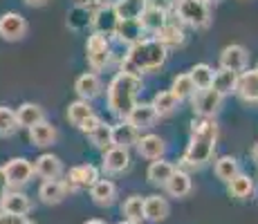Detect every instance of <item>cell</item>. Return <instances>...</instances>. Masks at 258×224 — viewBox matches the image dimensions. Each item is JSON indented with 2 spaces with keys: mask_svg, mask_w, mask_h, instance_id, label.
Returning <instances> with one entry per match:
<instances>
[{
  "mask_svg": "<svg viewBox=\"0 0 258 224\" xmlns=\"http://www.w3.org/2000/svg\"><path fill=\"white\" fill-rule=\"evenodd\" d=\"M103 171L106 173H123L128 166H131V155H128L126 148L119 146H110L106 153H103Z\"/></svg>",
  "mask_w": 258,
  "mask_h": 224,
  "instance_id": "ac0fdd59",
  "label": "cell"
},
{
  "mask_svg": "<svg viewBox=\"0 0 258 224\" xmlns=\"http://www.w3.org/2000/svg\"><path fill=\"white\" fill-rule=\"evenodd\" d=\"M77 7H86V9H97L101 5H106V0H74Z\"/></svg>",
  "mask_w": 258,
  "mask_h": 224,
  "instance_id": "f6af8a7d",
  "label": "cell"
},
{
  "mask_svg": "<svg viewBox=\"0 0 258 224\" xmlns=\"http://www.w3.org/2000/svg\"><path fill=\"white\" fill-rule=\"evenodd\" d=\"M29 208H32V202H29V197L25 195V193H21V191H9L7 197L3 200V206H0V211L12 213V215H16V217H25L29 213Z\"/></svg>",
  "mask_w": 258,
  "mask_h": 224,
  "instance_id": "ffe728a7",
  "label": "cell"
},
{
  "mask_svg": "<svg viewBox=\"0 0 258 224\" xmlns=\"http://www.w3.org/2000/svg\"><path fill=\"white\" fill-rule=\"evenodd\" d=\"M155 41L162 43L166 49H171V47H182L186 36H184V29L182 27H177V25H173V23H166L164 27L155 34Z\"/></svg>",
  "mask_w": 258,
  "mask_h": 224,
  "instance_id": "83f0119b",
  "label": "cell"
},
{
  "mask_svg": "<svg viewBox=\"0 0 258 224\" xmlns=\"http://www.w3.org/2000/svg\"><path fill=\"white\" fill-rule=\"evenodd\" d=\"M18 119H16V110L7 106H0V137H12L18 130Z\"/></svg>",
  "mask_w": 258,
  "mask_h": 224,
  "instance_id": "ab89813d",
  "label": "cell"
},
{
  "mask_svg": "<svg viewBox=\"0 0 258 224\" xmlns=\"http://www.w3.org/2000/svg\"><path fill=\"white\" fill-rule=\"evenodd\" d=\"M83 224H106L103 220H88V222H83Z\"/></svg>",
  "mask_w": 258,
  "mask_h": 224,
  "instance_id": "681fc988",
  "label": "cell"
},
{
  "mask_svg": "<svg viewBox=\"0 0 258 224\" xmlns=\"http://www.w3.org/2000/svg\"><path fill=\"white\" fill-rule=\"evenodd\" d=\"M164 188H166L168 195H173V197H186L193 188V182H191V177H188L186 171L175 168V173L171 175V179L166 182Z\"/></svg>",
  "mask_w": 258,
  "mask_h": 224,
  "instance_id": "603a6c76",
  "label": "cell"
},
{
  "mask_svg": "<svg viewBox=\"0 0 258 224\" xmlns=\"http://www.w3.org/2000/svg\"><path fill=\"white\" fill-rule=\"evenodd\" d=\"M110 38L101 36V34H90L86 43V58H88V65H90L94 72L103 69L110 63Z\"/></svg>",
  "mask_w": 258,
  "mask_h": 224,
  "instance_id": "5b68a950",
  "label": "cell"
},
{
  "mask_svg": "<svg viewBox=\"0 0 258 224\" xmlns=\"http://www.w3.org/2000/svg\"><path fill=\"white\" fill-rule=\"evenodd\" d=\"M151 106L155 108L157 117H168V114H173V112L177 110L180 101L175 99V94H173L171 90H162V92H157L155 97H153Z\"/></svg>",
  "mask_w": 258,
  "mask_h": 224,
  "instance_id": "4dcf8cb0",
  "label": "cell"
},
{
  "mask_svg": "<svg viewBox=\"0 0 258 224\" xmlns=\"http://www.w3.org/2000/svg\"><path fill=\"white\" fill-rule=\"evenodd\" d=\"M218 146V123L207 117H196L191 123V139L182 155V166L186 168H202L211 162Z\"/></svg>",
  "mask_w": 258,
  "mask_h": 224,
  "instance_id": "6da1fadb",
  "label": "cell"
},
{
  "mask_svg": "<svg viewBox=\"0 0 258 224\" xmlns=\"http://www.w3.org/2000/svg\"><path fill=\"white\" fill-rule=\"evenodd\" d=\"M220 94L216 92L213 88H207V90H196V94L191 97V106H193V112L198 117H207V119H213V114L220 110V103H222Z\"/></svg>",
  "mask_w": 258,
  "mask_h": 224,
  "instance_id": "ba28073f",
  "label": "cell"
},
{
  "mask_svg": "<svg viewBox=\"0 0 258 224\" xmlns=\"http://www.w3.org/2000/svg\"><path fill=\"white\" fill-rule=\"evenodd\" d=\"M119 224H137V222H128V220H123V222H119Z\"/></svg>",
  "mask_w": 258,
  "mask_h": 224,
  "instance_id": "f5cc1de1",
  "label": "cell"
},
{
  "mask_svg": "<svg viewBox=\"0 0 258 224\" xmlns=\"http://www.w3.org/2000/svg\"><path fill=\"white\" fill-rule=\"evenodd\" d=\"M18 224H34V222H29L27 217H21V222H18Z\"/></svg>",
  "mask_w": 258,
  "mask_h": 224,
  "instance_id": "f907efd6",
  "label": "cell"
},
{
  "mask_svg": "<svg viewBox=\"0 0 258 224\" xmlns=\"http://www.w3.org/2000/svg\"><path fill=\"white\" fill-rule=\"evenodd\" d=\"M213 171H216V177H218V179H222V182L229 184L231 179H234L238 173H240V168H238V159H236V157L225 155V157H220V159L216 162Z\"/></svg>",
  "mask_w": 258,
  "mask_h": 224,
  "instance_id": "d6a6232c",
  "label": "cell"
},
{
  "mask_svg": "<svg viewBox=\"0 0 258 224\" xmlns=\"http://www.w3.org/2000/svg\"><path fill=\"white\" fill-rule=\"evenodd\" d=\"M119 21H140L146 9V0H115L112 3Z\"/></svg>",
  "mask_w": 258,
  "mask_h": 224,
  "instance_id": "7402d4cb",
  "label": "cell"
},
{
  "mask_svg": "<svg viewBox=\"0 0 258 224\" xmlns=\"http://www.w3.org/2000/svg\"><path fill=\"white\" fill-rule=\"evenodd\" d=\"M205 3H207V5H211V3H220V0H205Z\"/></svg>",
  "mask_w": 258,
  "mask_h": 224,
  "instance_id": "816d5d0a",
  "label": "cell"
},
{
  "mask_svg": "<svg viewBox=\"0 0 258 224\" xmlns=\"http://www.w3.org/2000/svg\"><path fill=\"white\" fill-rule=\"evenodd\" d=\"M97 126H101V117H97V114H92V117H88L86 121H83L81 126H79V130H81V132H86V134H90V132H92Z\"/></svg>",
  "mask_w": 258,
  "mask_h": 224,
  "instance_id": "7bdbcfd3",
  "label": "cell"
},
{
  "mask_svg": "<svg viewBox=\"0 0 258 224\" xmlns=\"http://www.w3.org/2000/svg\"><path fill=\"white\" fill-rule=\"evenodd\" d=\"M29 141L38 148H47L56 141V128L47 121H41L36 123L34 128H29Z\"/></svg>",
  "mask_w": 258,
  "mask_h": 224,
  "instance_id": "f1b7e54d",
  "label": "cell"
},
{
  "mask_svg": "<svg viewBox=\"0 0 258 224\" xmlns=\"http://www.w3.org/2000/svg\"><path fill=\"white\" fill-rule=\"evenodd\" d=\"M188 77H191L196 90H207V88H211V83H213V69L207 65V63H198V65L188 72Z\"/></svg>",
  "mask_w": 258,
  "mask_h": 224,
  "instance_id": "74e56055",
  "label": "cell"
},
{
  "mask_svg": "<svg viewBox=\"0 0 258 224\" xmlns=\"http://www.w3.org/2000/svg\"><path fill=\"white\" fill-rule=\"evenodd\" d=\"M142 92V79L131 77V74L117 72L115 79L108 86V110L117 119L126 121L133 108L137 106V97Z\"/></svg>",
  "mask_w": 258,
  "mask_h": 224,
  "instance_id": "3957f363",
  "label": "cell"
},
{
  "mask_svg": "<svg viewBox=\"0 0 258 224\" xmlns=\"http://www.w3.org/2000/svg\"><path fill=\"white\" fill-rule=\"evenodd\" d=\"M146 7H151V9H160V12L168 14L171 9H175V0H146Z\"/></svg>",
  "mask_w": 258,
  "mask_h": 224,
  "instance_id": "b9f144b4",
  "label": "cell"
},
{
  "mask_svg": "<svg viewBox=\"0 0 258 224\" xmlns=\"http://www.w3.org/2000/svg\"><path fill=\"white\" fill-rule=\"evenodd\" d=\"M236 94L245 103H258V67L245 69V72L238 74Z\"/></svg>",
  "mask_w": 258,
  "mask_h": 224,
  "instance_id": "7c38bea8",
  "label": "cell"
},
{
  "mask_svg": "<svg viewBox=\"0 0 258 224\" xmlns=\"http://www.w3.org/2000/svg\"><path fill=\"white\" fill-rule=\"evenodd\" d=\"M135 146H137V153H140L144 159H151V162L162 159L166 153V143L160 134H144V137L137 139Z\"/></svg>",
  "mask_w": 258,
  "mask_h": 224,
  "instance_id": "e0dca14e",
  "label": "cell"
},
{
  "mask_svg": "<svg viewBox=\"0 0 258 224\" xmlns=\"http://www.w3.org/2000/svg\"><path fill=\"white\" fill-rule=\"evenodd\" d=\"M68 193H70V188H68V184L63 179H49V182H43L41 188H38V197L47 206L61 204L68 197Z\"/></svg>",
  "mask_w": 258,
  "mask_h": 224,
  "instance_id": "2e32d148",
  "label": "cell"
},
{
  "mask_svg": "<svg viewBox=\"0 0 258 224\" xmlns=\"http://www.w3.org/2000/svg\"><path fill=\"white\" fill-rule=\"evenodd\" d=\"M88 137H90V143L94 148H99V151L106 153L108 148L112 146V126H108V123L101 121V126L94 128Z\"/></svg>",
  "mask_w": 258,
  "mask_h": 224,
  "instance_id": "8d00e7d4",
  "label": "cell"
},
{
  "mask_svg": "<svg viewBox=\"0 0 258 224\" xmlns=\"http://www.w3.org/2000/svg\"><path fill=\"white\" fill-rule=\"evenodd\" d=\"M229 193L236 197V200H247V197L254 193V182H251V177L238 173V175L229 182Z\"/></svg>",
  "mask_w": 258,
  "mask_h": 224,
  "instance_id": "836d02e7",
  "label": "cell"
},
{
  "mask_svg": "<svg viewBox=\"0 0 258 224\" xmlns=\"http://www.w3.org/2000/svg\"><path fill=\"white\" fill-rule=\"evenodd\" d=\"M175 14L193 29H205L211 23V9L205 0H175Z\"/></svg>",
  "mask_w": 258,
  "mask_h": 224,
  "instance_id": "277c9868",
  "label": "cell"
},
{
  "mask_svg": "<svg viewBox=\"0 0 258 224\" xmlns=\"http://www.w3.org/2000/svg\"><path fill=\"white\" fill-rule=\"evenodd\" d=\"M18 222H21V217L12 215V213L0 211V224H18Z\"/></svg>",
  "mask_w": 258,
  "mask_h": 224,
  "instance_id": "bcb514c9",
  "label": "cell"
},
{
  "mask_svg": "<svg viewBox=\"0 0 258 224\" xmlns=\"http://www.w3.org/2000/svg\"><path fill=\"white\" fill-rule=\"evenodd\" d=\"M173 173H175V166H173L171 162L155 159V162H151V166H148L146 177H148V182L155 184V186H166V182L171 179Z\"/></svg>",
  "mask_w": 258,
  "mask_h": 224,
  "instance_id": "484cf974",
  "label": "cell"
},
{
  "mask_svg": "<svg viewBox=\"0 0 258 224\" xmlns=\"http://www.w3.org/2000/svg\"><path fill=\"white\" fill-rule=\"evenodd\" d=\"M101 90H103V83H101V79H99V74H94V72L81 74V77L77 79V83H74V92L79 94L81 101H88V103H90L92 99H97L99 94H101Z\"/></svg>",
  "mask_w": 258,
  "mask_h": 224,
  "instance_id": "9a60e30c",
  "label": "cell"
},
{
  "mask_svg": "<svg viewBox=\"0 0 258 224\" xmlns=\"http://www.w3.org/2000/svg\"><path fill=\"white\" fill-rule=\"evenodd\" d=\"M27 34V21L16 12H7L0 16V38L9 43L23 41Z\"/></svg>",
  "mask_w": 258,
  "mask_h": 224,
  "instance_id": "30bf717a",
  "label": "cell"
},
{
  "mask_svg": "<svg viewBox=\"0 0 258 224\" xmlns=\"http://www.w3.org/2000/svg\"><path fill=\"white\" fill-rule=\"evenodd\" d=\"M9 193V182H7V175H5L3 166H0V206H3V200L7 197Z\"/></svg>",
  "mask_w": 258,
  "mask_h": 224,
  "instance_id": "ee69618b",
  "label": "cell"
},
{
  "mask_svg": "<svg viewBox=\"0 0 258 224\" xmlns=\"http://www.w3.org/2000/svg\"><path fill=\"white\" fill-rule=\"evenodd\" d=\"M247 61H249V52L242 45H227L220 52V67L222 69H231V72H245Z\"/></svg>",
  "mask_w": 258,
  "mask_h": 224,
  "instance_id": "8fae6325",
  "label": "cell"
},
{
  "mask_svg": "<svg viewBox=\"0 0 258 224\" xmlns=\"http://www.w3.org/2000/svg\"><path fill=\"white\" fill-rule=\"evenodd\" d=\"M25 5H29V7H43V5H47V0H25Z\"/></svg>",
  "mask_w": 258,
  "mask_h": 224,
  "instance_id": "7dc6e473",
  "label": "cell"
},
{
  "mask_svg": "<svg viewBox=\"0 0 258 224\" xmlns=\"http://www.w3.org/2000/svg\"><path fill=\"white\" fill-rule=\"evenodd\" d=\"M166 23H168V21H166V14H164V12H160V9H151V7H146V9H144V14L140 16V25H142L144 34H146V32L157 34Z\"/></svg>",
  "mask_w": 258,
  "mask_h": 224,
  "instance_id": "1f68e13d",
  "label": "cell"
},
{
  "mask_svg": "<svg viewBox=\"0 0 258 224\" xmlns=\"http://www.w3.org/2000/svg\"><path fill=\"white\" fill-rule=\"evenodd\" d=\"M90 16L92 12L86 7H74L70 14H68V25H70L72 29H86L90 27Z\"/></svg>",
  "mask_w": 258,
  "mask_h": 224,
  "instance_id": "60d3db41",
  "label": "cell"
},
{
  "mask_svg": "<svg viewBox=\"0 0 258 224\" xmlns=\"http://www.w3.org/2000/svg\"><path fill=\"white\" fill-rule=\"evenodd\" d=\"M121 213H123V217H126L128 222H137V224H142V220H144V197H140V195H131L126 202H123Z\"/></svg>",
  "mask_w": 258,
  "mask_h": 224,
  "instance_id": "e575fe53",
  "label": "cell"
},
{
  "mask_svg": "<svg viewBox=\"0 0 258 224\" xmlns=\"http://www.w3.org/2000/svg\"><path fill=\"white\" fill-rule=\"evenodd\" d=\"M90 197L97 206H110L117 197V186L110 182V179H99V182L90 188Z\"/></svg>",
  "mask_w": 258,
  "mask_h": 224,
  "instance_id": "cb8c5ba5",
  "label": "cell"
},
{
  "mask_svg": "<svg viewBox=\"0 0 258 224\" xmlns=\"http://www.w3.org/2000/svg\"><path fill=\"white\" fill-rule=\"evenodd\" d=\"M68 184V188L72 191H81V188H92L94 184L99 182V171L92 164H79V166H72L70 173H68V179H63Z\"/></svg>",
  "mask_w": 258,
  "mask_h": 224,
  "instance_id": "9c48e42d",
  "label": "cell"
},
{
  "mask_svg": "<svg viewBox=\"0 0 258 224\" xmlns=\"http://www.w3.org/2000/svg\"><path fill=\"white\" fill-rule=\"evenodd\" d=\"M92 108H90V103L88 101H72L70 106H68V119H70V123H74V126H81L83 121H86L88 117H92Z\"/></svg>",
  "mask_w": 258,
  "mask_h": 224,
  "instance_id": "f35d334b",
  "label": "cell"
},
{
  "mask_svg": "<svg viewBox=\"0 0 258 224\" xmlns=\"http://www.w3.org/2000/svg\"><path fill=\"white\" fill-rule=\"evenodd\" d=\"M34 175H38L43 182L58 179L63 175V162L56 155H52V153H43V155L34 162Z\"/></svg>",
  "mask_w": 258,
  "mask_h": 224,
  "instance_id": "4fadbf2b",
  "label": "cell"
},
{
  "mask_svg": "<svg viewBox=\"0 0 258 224\" xmlns=\"http://www.w3.org/2000/svg\"><path fill=\"white\" fill-rule=\"evenodd\" d=\"M171 213V206L162 195L144 197V220L148 222H164Z\"/></svg>",
  "mask_w": 258,
  "mask_h": 224,
  "instance_id": "d6986e66",
  "label": "cell"
},
{
  "mask_svg": "<svg viewBox=\"0 0 258 224\" xmlns=\"http://www.w3.org/2000/svg\"><path fill=\"white\" fill-rule=\"evenodd\" d=\"M3 171H5V175H7L9 188H14V191H16V188L25 186V184L32 179L34 164L29 162V159H25V157H14V159H9V162L5 164Z\"/></svg>",
  "mask_w": 258,
  "mask_h": 224,
  "instance_id": "8992f818",
  "label": "cell"
},
{
  "mask_svg": "<svg viewBox=\"0 0 258 224\" xmlns=\"http://www.w3.org/2000/svg\"><path fill=\"white\" fill-rule=\"evenodd\" d=\"M166 56H168V49L162 43H157L155 38H142L140 43L128 47V54L121 61V69L119 72L142 79L144 72H153V69H160L164 65Z\"/></svg>",
  "mask_w": 258,
  "mask_h": 224,
  "instance_id": "7a4b0ae2",
  "label": "cell"
},
{
  "mask_svg": "<svg viewBox=\"0 0 258 224\" xmlns=\"http://www.w3.org/2000/svg\"><path fill=\"white\" fill-rule=\"evenodd\" d=\"M16 119H18V126L29 130V128H34L36 123L45 121V112H43V108L36 106V103H23L16 110Z\"/></svg>",
  "mask_w": 258,
  "mask_h": 224,
  "instance_id": "4316f807",
  "label": "cell"
},
{
  "mask_svg": "<svg viewBox=\"0 0 258 224\" xmlns=\"http://www.w3.org/2000/svg\"><path fill=\"white\" fill-rule=\"evenodd\" d=\"M140 139V132L131 126L128 121H119L117 126H112V146H119V148H131L137 143Z\"/></svg>",
  "mask_w": 258,
  "mask_h": 224,
  "instance_id": "d4e9b609",
  "label": "cell"
},
{
  "mask_svg": "<svg viewBox=\"0 0 258 224\" xmlns=\"http://www.w3.org/2000/svg\"><path fill=\"white\" fill-rule=\"evenodd\" d=\"M119 25V18H117V12L112 5H101L92 12L90 16V27H92V34H101V36H108L110 38L115 34Z\"/></svg>",
  "mask_w": 258,
  "mask_h": 224,
  "instance_id": "52a82bcc",
  "label": "cell"
},
{
  "mask_svg": "<svg viewBox=\"0 0 258 224\" xmlns=\"http://www.w3.org/2000/svg\"><path fill=\"white\" fill-rule=\"evenodd\" d=\"M157 112H155V108L151 106V103H144V101H137V106L133 108V112L128 114V119L126 121L131 123L133 128H135L137 132L140 130H148V128H153L155 126V121H157Z\"/></svg>",
  "mask_w": 258,
  "mask_h": 224,
  "instance_id": "5bb4252c",
  "label": "cell"
},
{
  "mask_svg": "<svg viewBox=\"0 0 258 224\" xmlns=\"http://www.w3.org/2000/svg\"><path fill=\"white\" fill-rule=\"evenodd\" d=\"M236 86H238V72H231V69H218L213 74V83L211 88L216 90L220 97H227V94L236 92Z\"/></svg>",
  "mask_w": 258,
  "mask_h": 224,
  "instance_id": "f546056e",
  "label": "cell"
},
{
  "mask_svg": "<svg viewBox=\"0 0 258 224\" xmlns=\"http://www.w3.org/2000/svg\"><path fill=\"white\" fill-rule=\"evenodd\" d=\"M112 36H117L119 43H126L128 47H131V45L140 43L144 38V29H142L140 21H119Z\"/></svg>",
  "mask_w": 258,
  "mask_h": 224,
  "instance_id": "44dd1931",
  "label": "cell"
},
{
  "mask_svg": "<svg viewBox=\"0 0 258 224\" xmlns=\"http://www.w3.org/2000/svg\"><path fill=\"white\" fill-rule=\"evenodd\" d=\"M251 157H254V162L258 164V143H256L254 148H251Z\"/></svg>",
  "mask_w": 258,
  "mask_h": 224,
  "instance_id": "c3c4849f",
  "label": "cell"
},
{
  "mask_svg": "<svg viewBox=\"0 0 258 224\" xmlns=\"http://www.w3.org/2000/svg\"><path fill=\"white\" fill-rule=\"evenodd\" d=\"M171 92L175 94L177 101H184V99H191L193 94H196V86H193L191 77L186 74H177L175 79H173V86H171Z\"/></svg>",
  "mask_w": 258,
  "mask_h": 224,
  "instance_id": "d590c367",
  "label": "cell"
}]
</instances>
